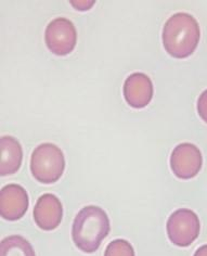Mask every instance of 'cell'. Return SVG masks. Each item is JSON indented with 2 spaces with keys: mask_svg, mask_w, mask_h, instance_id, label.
<instances>
[{
  "mask_svg": "<svg viewBox=\"0 0 207 256\" xmlns=\"http://www.w3.org/2000/svg\"><path fill=\"white\" fill-rule=\"evenodd\" d=\"M203 165V156L196 144L184 142L172 152L170 168L174 176L188 180L196 177Z\"/></svg>",
  "mask_w": 207,
  "mask_h": 256,
  "instance_id": "6",
  "label": "cell"
},
{
  "mask_svg": "<svg viewBox=\"0 0 207 256\" xmlns=\"http://www.w3.org/2000/svg\"><path fill=\"white\" fill-rule=\"evenodd\" d=\"M168 238L174 246L186 248L198 239L200 224L198 215L189 208L176 210L166 224Z\"/></svg>",
  "mask_w": 207,
  "mask_h": 256,
  "instance_id": "4",
  "label": "cell"
},
{
  "mask_svg": "<svg viewBox=\"0 0 207 256\" xmlns=\"http://www.w3.org/2000/svg\"><path fill=\"white\" fill-rule=\"evenodd\" d=\"M198 113L200 118L207 124V89L200 94L198 100Z\"/></svg>",
  "mask_w": 207,
  "mask_h": 256,
  "instance_id": "13",
  "label": "cell"
},
{
  "mask_svg": "<svg viewBox=\"0 0 207 256\" xmlns=\"http://www.w3.org/2000/svg\"><path fill=\"white\" fill-rule=\"evenodd\" d=\"M0 256H36L34 248L22 236L14 234L2 239Z\"/></svg>",
  "mask_w": 207,
  "mask_h": 256,
  "instance_id": "11",
  "label": "cell"
},
{
  "mask_svg": "<svg viewBox=\"0 0 207 256\" xmlns=\"http://www.w3.org/2000/svg\"><path fill=\"white\" fill-rule=\"evenodd\" d=\"M104 256H134V250L128 241L116 239L108 243Z\"/></svg>",
  "mask_w": 207,
  "mask_h": 256,
  "instance_id": "12",
  "label": "cell"
},
{
  "mask_svg": "<svg viewBox=\"0 0 207 256\" xmlns=\"http://www.w3.org/2000/svg\"><path fill=\"white\" fill-rule=\"evenodd\" d=\"M193 256H207V244L200 246Z\"/></svg>",
  "mask_w": 207,
  "mask_h": 256,
  "instance_id": "14",
  "label": "cell"
},
{
  "mask_svg": "<svg viewBox=\"0 0 207 256\" xmlns=\"http://www.w3.org/2000/svg\"><path fill=\"white\" fill-rule=\"evenodd\" d=\"M44 42L48 49L56 56L70 54L77 42V32L74 24L66 18H56L44 30Z\"/></svg>",
  "mask_w": 207,
  "mask_h": 256,
  "instance_id": "5",
  "label": "cell"
},
{
  "mask_svg": "<svg viewBox=\"0 0 207 256\" xmlns=\"http://www.w3.org/2000/svg\"><path fill=\"white\" fill-rule=\"evenodd\" d=\"M122 92L126 102L132 108H146L153 98V82L144 73H132L126 78Z\"/></svg>",
  "mask_w": 207,
  "mask_h": 256,
  "instance_id": "9",
  "label": "cell"
},
{
  "mask_svg": "<svg viewBox=\"0 0 207 256\" xmlns=\"http://www.w3.org/2000/svg\"><path fill=\"white\" fill-rule=\"evenodd\" d=\"M32 175L44 184L56 182L66 170V158L62 150L54 144H42L32 153Z\"/></svg>",
  "mask_w": 207,
  "mask_h": 256,
  "instance_id": "3",
  "label": "cell"
},
{
  "mask_svg": "<svg viewBox=\"0 0 207 256\" xmlns=\"http://www.w3.org/2000/svg\"><path fill=\"white\" fill-rule=\"evenodd\" d=\"M34 220L36 225L44 232H51L59 225L63 218V206L61 201L52 194H44L35 204Z\"/></svg>",
  "mask_w": 207,
  "mask_h": 256,
  "instance_id": "8",
  "label": "cell"
},
{
  "mask_svg": "<svg viewBox=\"0 0 207 256\" xmlns=\"http://www.w3.org/2000/svg\"><path fill=\"white\" fill-rule=\"evenodd\" d=\"M0 174L2 176L14 175L20 170L23 161V150L18 140L11 136L0 139Z\"/></svg>",
  "mask_w": 207,
  "mask_h": 256,
  "instance_id": "10",
  "label": "cell"
},
{
  "mask_svg": "<svg viewBox=\"0 0 207 256\" xmlns=\"http://www.w3.org/2000/svg\"><path fill=\"white\" fill-rule=\"evenodd\" d=\"M110 230L108 216L104 210L96 206L82 208L77 213L72 226V239L84 253H94L101 246Z\"/></svg>",
  "mask_w": 207,
  "mask_h": 256,
  "instance_id": "2",
  "label": "cell"
},
{
  "mask_svg": "<svg viewBox=\"0 0 207 256\" xmlns=\"http://www.w3.org/2000/svg\"><path fill=\"white\" fill-rule=\"evenodd\" d=\"M28 210V194L22 186L9 184L0 191V215L8 222L21 220Z\"/></svg>",
  "mask_w": 207,
  "mask_h": 256,
  "instance_id": "7",
  "label": "cell"
},
{
  "mask_svg": "<svg viewBox=\"0 0 207 256\" xmlns=\"http://www.w3.org/2000/svg\"><path fill=\"white\" fill-rule=\"evenodd\" d=\"M200 38L198 22L184 12H178L168 18L162 33L166 52L176 59H186L191 56L198 48Z\"/></svg>",
  "mask_w": 207,
  "mask_h": 256,
  "instance_id": "1",
  "label": "cell"
}]
</instances>
